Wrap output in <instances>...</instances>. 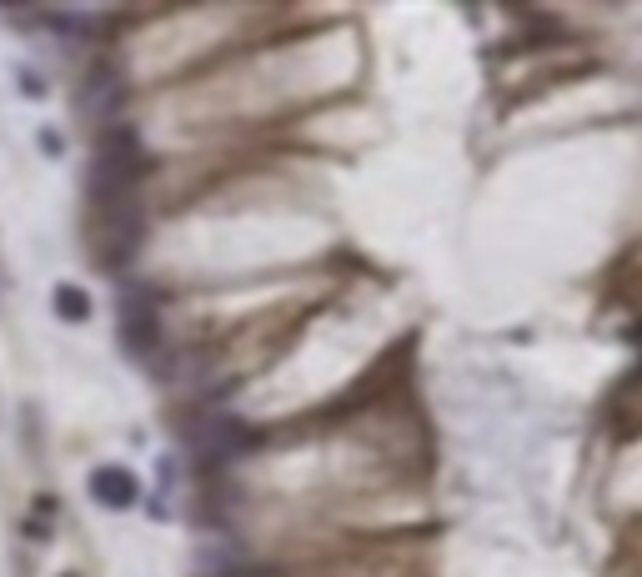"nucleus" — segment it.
<instances>
[{"label":"nucleus","mask_w":642,"mask_h":577,"mask_svg":"<svg viewBox=\"0 0 642 577\" xmlns=\"http://www.w3.org/2000/svg\"><path fill=\"white\" fill-rule=\"evenodd\" d=\"M41 151H46V156H61V151H66V141H61L56 131H41Z\"/></svg>","instance_id":"obj_5"},{"label":"nucleus","mask_w":642,"mask_h":577,"mask_svg":"<svg viewBox=\"0 0 642 577\" xmlns=\"http://www.w3.org/2000/svg\"><path fill=\"white\" fill-rule=\"evenodd\" d=\"M21 86H26V96H46V86H41L36 71H21Z\"/></svg>","instance_id":"obj_6"},{"label":"nucleus","mask_w":642,"mask_h":577,"mask_svg":"<svg viewBox=\"0 0 642 577\" xmlns=\"http://www.w3.org/2000/svg\"><path fill=\"white\" fill-rule=\"evenodd\" d=\"M91 497L101 502V507H111V512H126V507H136V497H141V482H136V472L131 467H96L91 472Z\"/></svg>","instance_id":"obj_3"},{"label":"nucleus","mask_w":642,"mask_h":577,"mask_svg":"<svg viewBox=\"0 0 642 577\" xmlns=\"http://www.w3.org/2000/svg\"><path fill=\"white\" fill-rule=\"evenodd\" d=\"M141 231H146V216H141L136 196H126V201H96V256L106 266L126 261L141 246Z\"/></svg>","instance_id":"obj_2"},{"label":"nucleus","mask_w":642,"mask_h":577,"mask_svg":"<svg viewBox=\"0 0 642 577\" xmlns=\"http://www.w3.org/2000/svg\"><path fill=\"white\" fill-rule=\"evenodd\" d=\"M51 307H56V317H61V322H76V327H81V322H91V312H96V307H91V297L81 292L76 281H61V286H56V292H51Z\"/></svg>","instance_id":"obj_4"},{"label":"nucleus","mask_w":642,"mask_h":577,"mask_svg":"<svg viewBox=\"0 0 642 577\" xmlns=\"http://www.w3.org/2000/svg\"><path fill=\"white\" fill-rule=\"evenodd\" d=\"M146 171V151L131 126H111L96 141V166H91V196L96 201H126L136 176Z\"/></svg>","instance_id":"obj_1"},{"label":"nucleus","mask_w":642,"mask_h":577,"mask_svg":"<svg viewBox=\"0 0 642 577\" xmlns=\"http://www.w3.org/2000/svg\"><path fill=\"white\" fill-rule=\"evenodd\" d=\"M61 577H81V572H61Z\"/></svg>","instance_id":"obj_7"}]
</instances>
